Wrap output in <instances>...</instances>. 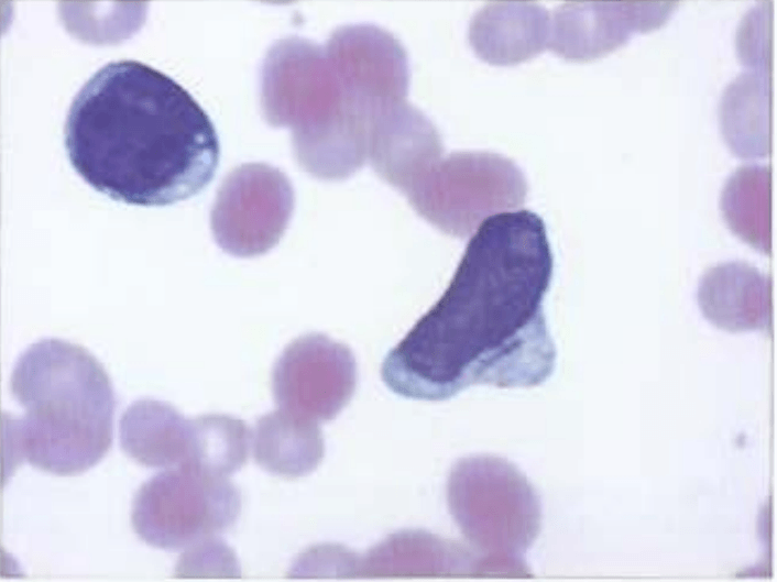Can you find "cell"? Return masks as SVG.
I'll list each match as a JSON object with an SVG mask.
<instances>
[{
  "label": "cell",
  "mask_w": 777,
  "mask_h": 582,
  "mask_svg": "<svg viewBox=\"0 0 777 582\" xmlns=\"http://www.w3.org/2000/svg\"><path fill=\"white\" fill-rule=\"evenodd\" d=\"M552 267L539 216L521 209L486 218L445 293L386 354L385 385L406 398L445 400L475 384L544 383L556 361L543 310Z\"/></svg>",
  "instance_id": "obj_1"
},
{
  "label": "cell",
  "mask_w": 777,
  "mask_h": 582,
  "mask_svg": "<svg viewBox=\"0 0 777 582\" xmlns=\"http://www.w3.org/2000/svg\"><path fill=\"white\" fill-rule=\"evenodd\" d=\"M70 164L96 190L130 205L187 199L214 178L219 141L212 121L172 77L138 61L99 68L67 112Z\"/></svg>",
  "instance_id": "obj_2"
},
{
  "label": "cell",
  "mask_w": 777,
  "mask_h": 582,
  "mask_svg": "<svg viewBox=\"0 0 777 582\" xmlns=\"http://www.w3.org/2000/svg\"><path fill=\"white\" fill-rule=\"evenodd\" d=\"M10 389L24 414L3 415L11 459L76 475L96 465L112 444L116 398L110 378L85 348L42 339L18 359Z\"/></svg>",
  "instance_id": "obj_3"
},
{
  "label": "cell",
  "mask_w": 777,
  "mask_h": 582,
  "mask_svg": "<svg viewBox=\"0 0 777 582\" xmlns=\"http://www.w3.org/2000/svg\"><path fill=\"white\" fill-rule=\"evenodd\" d=\"M261 106L271 125L292 129L297 162L317 178H347L368 158L370 110L311 41L289 36L269 50Z\"/></svg>",
  "instance_id": "obj_4"
},
{
  "label": "cell",
  "mask_w": 777,
  "mask_h": 582,
  "mask_svg": "<svg viewBox=\"0 0 777 582\" xmlns=\"http://www.w3.org/2000/svg\"><path fill=\"white\" fill-rule=\"evenodd\" d=\"M451 516L481 553L473 573L528 574L522 556L540 529V504L526 476L492 455L458 461L447 481Z\"/></svg>",
  "instance_id": "obj_5"
},
{
  "label": "cell",
  "mask_w": 777,
  "mask_h": 582,
  "mask_svg": "<svg viewBox=\"0 0 777 582\" xmlns=\"http://www.w3.org/2000/svg\"><path fill=\"white\" fill-rule=\"evenodd\" d=\"M240 505L239 492L227 475L187 462L155 474L139 487L131 524L146 545L174 551L232 527Z\"/></svg>",
  "instance_id": "obj_6"
},
{
  "label": "cell",
  "mask_w": 777,
  "mask_h": 582,
  "mask_svg": "<svg viewBox=\"0 0 777 582\" xmlns=\"http://www.w3.org/2000/svg\"><path fill=\"white\" fill-rule=\"evenodd\" d=\"M527 190L512 160L492 152H453L438 160L405 196L439 230L467 238L486 218L522 206Z\"/></svg>",
  "instance_id": "obj_7"
},
{
  "label": "cell",
  "mask_w": 777,
  "mask_h": 582,
  "mask_svg": "<svg viewBox=\"0 0 777 582\" xmlns=\"http://www.w3.org/2000/svg\"><path fill=\"white\" fill-rule=\"evenodd\" d=\"M294 207L288 178L263 163L236 167L221 183L210 215L217 244L240 257L260 255L283 235Z\"/></svg>",
  "instance_id": "obj_8"
},
{
  "label": "cell",
  "mask_w": 777,
  "mask_h": 582,
  "mask_svg": "<svg viewBox=\"0 0 777 582\" xmlns=\"http://www.w3.org/2000/svg\"><path fill=\"white\" fill-rule=\"evenodd\" d=\"M355 382L352 352L322 334L291 343L273 373L280 411L309 425L333 418L350 400Z\"/></svg>",
  "instance_id": "obj_9"
},
{
  "label": "cell",
  "mask_w": 777,
  "mask_h": 582,
  "mask_svg": "<svg viewBox=\"0 0 777 582\" xmlns=\"http://www.w3.org/2000/svg\"><path fill=\"white\" fill-rule=\"evenodd\" d=\"M676 2H568L549 19V47L570 59H590L624 44L633 31L661 25Z\"/></svg>",
  "instance_id": "obj_10"
},
{
  "label": "cell",
  "mask_w": 777,
  "mask_h": 582,
  "mask_svg": "<svg viewBox=\"0 0 777 582\" xmlns=\"http://www.w3.org/2000/svg\"><path fill=\"white\" fill-rule=\"evenodd\" d=\"M444 152L434 123L405 99L382 106L372 121L368 158L385 182L403 194Z\"/></svg>",
  "instance_id": "obj_11"
},
{
  "label": "cell",
  "mask_w": 777,
  "mask_h": 582,
  "mask_svg": "<svg viewBox=\"0 0 777 582\" xmlns=\"http://www.w3.org/2000/svg\"><path fill=\"white\" fill-rule=\"evenodd\" d=\"M121 449L147 468L168 469L196 459L195 419H186L166 402H133L119 424Z\"/></svg>",
  "instance_id": "obj_12"
},
{
  "label": "cell",
  "mask_w": 777,
  "mask_h": 582,
  "mask_svg": "<svg viewBox=\"0 0 777 582\" xmlns=\"http://www.w3.org/2000/svg\"><path fill=\"white\" fill-rule=\"evenodd\" d=\"M698 301L704 317L720 329H765L770 320V282L746 263L720 264L703 275Z\"/></svg>",
  "instance_id": "obj_13"
},
{
  "label": "cell",
  "mask_w": 777,
  "mask_h": 582,
  "mask_svg": "<svg viewBox=\"0 0 777 582\" xmlns=\"http://www.w3.org/2000/svg\"><path fill=\"white\" fill-rule=\"evenodd\" d=\"M549 15L535 2H496L471 20L469 39L477 54L492 64H515L548 43Z\"/></svg>",
  "instance_id": "obj_14"
},
{
  "label": "cell",
  "mask_w": 777,
  "mask_h": 582,
  "mask_svg": "<svg viewBox=\"0 0 777 582\" xmlns=\"http://www.w3.org/2000/svg\"><path fill=\"white\" fill-rule=\"evenodd\" d=\"M475 559L451 541L426 532L398 534L366 557L363 572L371 574L473 573Z\"/></svg>",
  "instance_id": "obj_15"
},
{
  "label": "cell",
  "mask_w": 777,
  "mask_h": 582,
  "mask_svg": "<svg viewBox=\"0 0 777 582\" xmlns=\"http://www.w3.org/2000/svg\"><path fill=\"white\" fill-rule=\"evenodd\" d=\"M770 86L766 76L744 74L727 88L721 106V125L729 144L741 156L767 154Z\"/></svg>",
  "instance_id": "obj_16"
},
{
  "label": "cell",
  "mask_w": 777,
  "mask_h": 582,
  "mask_svg": "<svg viewBox=\"0 0 777 582\" xmlns=\"http://www.w3.org/2000/svg\"><path fill=\"white\" fill-rule=\"evenodd\" d=\"M721 207L730 228L755 249L770 250V169L743 166L729 179Z\"/></svg>",
  "instance_id": "obj_17"
},
{
  "label": "cell",
  "mask_w": 777,
  "mask_h": 582,
  "mask_svg": "<svg viewBox=\"0 0 777 582\" xmlns=\"http://www.w3.org/2000/svg\"><path fill=\"white\" fill-rule=\"evenodd\" d=\"M195 425L196 462L227 476L244 463L248 436L243 421L214 414L196 418Z\"/></svg>",
  "instance_id": "obj_18"
}]
</instances>
